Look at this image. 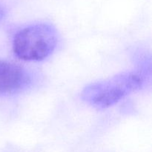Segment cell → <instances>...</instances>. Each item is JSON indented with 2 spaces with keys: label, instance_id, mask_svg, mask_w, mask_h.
Segmentation results:
<instances>
[{
  "label": "cell",
  "instance_id": "cell-4",
  "mask_svg": "<svg viewBox=\"0 0 152 152\" xmlns=\"http://www.w3.org/2000/svg\"><path fill=\"white\" fill-rule=\"evenodd\" d=\"M4 16H5V10H4V8L2 6L0 5V23L3 20Z\"/></svg>",
  "mask_w": 152,
  "mask_h": 152
},
{
  "label": "cell",
  "instance_id": "cell-2",
  "mask_svg": "<svg viewBox=\"0 0 152 152\" xmlns=\"http://www.w3.org/2000/svg\"><path fill=\"white\" fill-rule=\"evenodd\" d=\"M57 40V32L53 25L34 24L22 28L15 34L13 53L24 61L43 60L53 53Z\"/></svg>",
  "mask_w": 152,
  "mask_h": 152
},
{
  "label": "cell",
  "instance_id": "cell-3",
  "mask_svg": "<svg viewBox=\"0 0 152 152\" xmlns=\"http://www.w3.org/2000/svg\"><path fill=\"white\" fill-rule=\"evenodd\" d=\"M29 83V76L21 67L0 60V94L19 91Z\"/></svg>",
  "mask_w": 152,
  "mask_h": 152
},
{
  "label": "cell",
  "instance_id": "cell-1",
  "mask_svg": "<svg viewBox=\"0 0 152 152\" xmlns=\"http://www.w3.org/2000/svg\"><path fill=\"white\" fill-rule=\"evenodd\" d=\"M143 83L140 72H125L87 86L82 92V98L92 106L105 108L140 88Z\"/></svg>",
  "mask_w": 152,
  "mask_h": 152
}]
</instances>
